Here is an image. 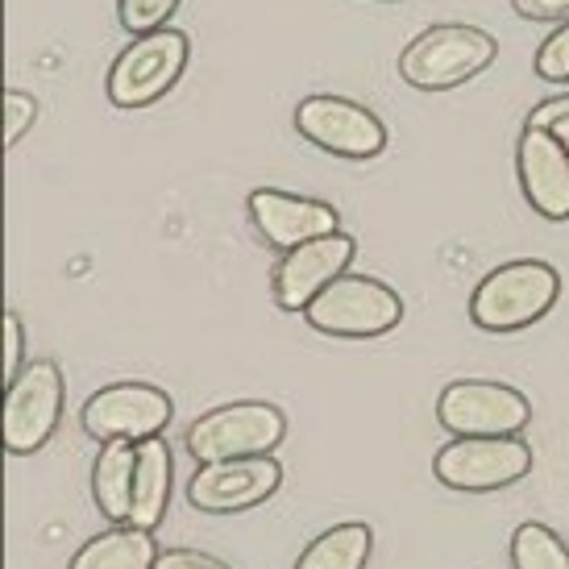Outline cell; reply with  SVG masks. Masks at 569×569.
<instances>
[{
    "label": "cell",
    "instance_id": "27",
    "mask_svg": "<svg viewBox=\"0 0 569 569\" xmlns=\"http://www.w3.org/2000/svg\"><path fill=\"white\" fill-rule=\"evenodd\" d=\"M387 4H396V0H387Z\"/></svg>",
    "mask_w": 569,
    "mask_h": 569
},
{
    "label": "cell",
    "instance_id": "11",
    "mask_svg": "<svg viewBox=\"0 0 569 569\" xmlns=\"http://www.w3.org/2000/svg\"><path fill=\"white\" fill-rule=\"evenodd\" d=\"M283 487V466L258 453V458H233V461H208L188 482V499L204 516H233L250 507L274 499Z\"/></svg>",
    "mask_w": 569,
    "mask_h": 569
},
{
    "label": "cell",
    "instance_id": "1",
    "mask_svg": "<svg viewBox=\"0 0 569 569\" xmlns=\"http://www.w3.org/2000/svg\"><path fill=\"white\" fill-rule=\"evenodd\" d=\"M561 300V274L540 258H516L490 270L470 296V320L482 332H523Z\"/></svg>",
    "mask_w": 569,
    "mask_h": 569
},
{
    "label": "cell",
    "instance_id": "8",
    "mask_svg": "<svg viewBox=\"0 0 569 569\" xmlns=\"http://www.w3.org/2000/svg\"><path fill=\"white\" fill-rule=\"evenodd\" d=\"M437 425L453 437H520L532 425V399L507 382L458 379L437 399Z\"/></svg>",
    "mask_w": 569,
    "mask_h": 569
},
{
    "label": "cell",
    "instance_id": "21",
    "mask_svg": "<svg viewBox=\"0 0 569 569\" xmlns=\"http://www.w3.org/2000/svg\"><path fill=\"white\" fill-rule=\"evenodd\" d=\"M537 76L549 83H569V21H561L537 50Z\"/></svg>",
    "mask_w": 569,
    "mask_h": 569
},
{
    "label": "cell",
    "instance_id": "7",
    "mask_svg": "<svg viewBox=\"0 0 569 569\" xmlns=\"http://www.w3.org/2000/svg\"><path fill=\"white\" fill-rule=\"evenodd\" d=\"M63 399L67 379L59 366L50 358L26 362V370L4 387V449L13 458L47 449L63 420Z\"/></svg>",
    "mask_w": 569,
    "mask_h": 569
},
{
    "label": "cell",
    "instance_id": "6",
    "mask_svg": "<svg viewBox=\"0 0 569 569\" xmlns=\"http://www.w3.org/2000/svg\"><path fill=\"white\" fill-rule=\"evenodd\" d=\"M432 475L461 495L507 490L532 475V445L523 437H453L432 461Z\"/></svg>",
    "mask_w": 569,
    "mask_h": 569
},
{
    "label": "cell",
    "instance_id": "3",
    "mask_svg": "<svg viewBox=\"0 0 569 569\" xmlns=\"http://www.w3.org/2000/svg\"><path fill=\"white\" fill-rule=\"evenodd\" d=\"M287 437V416L267 399H241L204 411L188 428V453L196 466L274 453Z\"/></svg>",
    "mask_w": 569,
    "mask_h": 569
},
{
    "label": "cell",
    "instance_id": "14",
    "mask_svg": "<svg viewBox=\"0 0 569 569\" xmlns=\"http://www.w3.org/2000/svg\"><path fill=\"white\" fill-rule=\"evenodd\" d=\"M516 174L532 212L545 221H569V150L549 129L523 126L516 142Z\"/></svg>",
    "mask_w": 569,
    "mask_h": 569
},
{
    "label": "cell",
    "instance_id": "9",
    "mask_svg": "<svg viewBox=\"0 0 569 569\" xmlns=\"http://www.w3.org/2000/svg\"><path fill=\"white\" fill-rule=\"evenodd\" d=\"M296 129L332 159L370 162L387 150V126L349 96H308L296 109Z\"/></svg>",
    "mask_w": 569,
    "mask_h": 569
},
{
    "label": "cell",
    "instance_id": "4",
    "mask_svg": "<svg viewBox=\"0 0 569 569\" xmlns=\"http://www.w3.org/2000/svg\"><path fill=\"white\" fill-rule=\"evenodd\" d=\"M188 59H191L188 33L171 30V26L142 33V38H133L112 59L104 92H109V100L117 109H150V104H159L162 96L179 83Z\"/></svg>",
    "mask_w": 569,
    "mask_h": 569
},
{
    "label": "cell",
    "instance_id": "13",
    "mask_svg": "<svg viewBox=\"0 0 569 569\" xmlns=\"http://www.w3.org/2000/svg\"><path fill=\"white\" fill-rule=\"evenodd\" d=\"M246 212H250L253 233L279 253L296 250V246H303V241L325 238V233H337V229H341V212H337L332 204L312 200V196H291V191H279V188L250 191Z\"/></svg>",
    "mask_w": 569,
    "mask_h": 569
},
{
    "label": "cell",
    "instance_id": "5",
    "mask_svg": "<svg viewBox=\"0 0 569 569\" xmlns=\"http://www.w3.org/2000/svg\"><path fill=\"white\" fill-rule=\"evenodd\" d=\"M303 320L325 337H382L403 320V300L391 283L370 274H341L303 308Z\"/></svg>",
    "mask_w": 569,
    "mask_h": 569
},
{
    "label": "cell",
    "instance_id": "2",
    "mask_svg": "<svg viewBox=\"0 0 569 569\" xmlns=\"http://www.w3.org/2000/svg\"><path fill=\"white\" fill-rule=\"evenodd\" d=\"M499 54V42L478 26H428L399 54V80L420 92H453L482 76Z\"/></svg>",
    "mask_w": 569,
    "mask_h": 569
},
{
    "label": "cell",
    "instance_id": "23",
    "mask_svg": "<svg viewBox=\"0 0 569 569\" xmlns=\"http://www.w3.org/2000/svg\"><path fill=\"white\" fill-rule=\"evenodd\" d=\"M528 126H540L549 129L557 142L569 150V92L566 96H549V100H540L537 109L528 112Z\"/></svg>",
    "mask_w": 569,
    "mask_h": 569
},
{
    "label": "cell",
    "instance_id": "25",
    "mask_svg": "<svg viewBox=\"0 0 569 569\" xmlns=\"http://www.w3.org/2000/svg\"><path fill=\"white\" fill-rule=\"evenodd\" d=\"M154 569H233V566H224L221 557L200 553V549H167V553H159Z\"/></svg>",
    "mask_w": 569,
    "mask_h": 569
},
{
    "label": "cell",
    "instance_id": "20",
    "mask_svg": "<svg viewBox=\"0 0 569 569\" xmlns=\"http://www.w3.org/2000/svg\"><path fill=\"white\" fill-rule=\"evenodd\" d=\"M179 4L183 0H117V17H121L126 33L142 38V33L167 30Z\"/></svg>",
    "mask_w": 569,
    "mask_h": 569
},
{
    "label": "cell",
    "instance_id": "26",
    "mask_svg": "<svg viewBox=\"0 0 569 569\" xmlns=\"http://www.w3.org/2000/svg\"><path fill=\"white\" fill-rule=\"evenodd\" d=\"M523 21H569V0H511Z\"/></svg>",
    "mask_w": 569,
    "mask_h": 569
},
{
    "label": "cell",
    "instance_id": "22",
    "mask_svg": "<svg viewBox=\"0 0 569 569\" xmlns=\"http://www.w3.org/2000/svg\"><path fill=\"white\" fill-rule=\"evenodd\" d=\"M38 121V100L30 92L4 96V146H17L26 138V129Z\"/></svg>",
    "mask_w": 569,
    "mask_h": 569
},
{
    "label": "cell",
    "instance_id": "17",
    "mask_svg": "<svg viewBox=\"0 0 569 569\" xmlns=\"http://www.w3.org/2000/svg\"><path fill=\"white\" fill-rule=\"evenodd\" d=\"M159 540L150 528H133V523H112L109 532H100L71 557L67 569H154L159 561Z\"/></svg>",
    "mask_w": 569,
    "mask_h": 569
},
{
    "label": "cell",
    "instance_id": "18",
    "mask_svg": "<svg viewBox=\"0 0 569 569\" xmlns=\"http://www.w3.org/2000/svg\"><path fill=\"white\" fill-rule=\"evenodd\" d=\"M375 553V528L370 523H332L320 532L300 557L296 569H366Z\"/></svg>",
    "mask_w": 569,
    "mask_h": 569
},
{
    "label": "cell",
    "instance_id": "24",
    "mask_svg": "<svg viewBox=\"0 0 569 569\" xmlns=\"http://www.w3.org/2000/svg\"><path fill=\"white\" fill-rule=\"evenodd\" d=\"M26 370V329H21V317H17L13 308L4 312V387L17 379Z\"/></svg>",
    "mask_w": 569,
    "mask_h": 569
},
{
    "label": "cell",
    "instance_id": "16",
    "mask_svg": "<svg viewBox=\"0 0 569 569\" xmlns=\"http://www.w3.org/2000/svg\"><path fill=\"white\" fill-rule=\"evenodd\" d=\"M138 441H104L92 461V503L109 523H129Z\"/></svg>",
    "mask_w": 569,
    "mask_h": 569
},
{
    "label": "cell",
    "instance_id": "15",
    "mask_svg": "<svg viewBox=\"0 0 569 569\" xmlns=\"http://www.w3.org/2000/svg\"><path fill=\"white\" fill-rule=\"evenodd\" d=\"M171 482H174V458L171 445L162 437L138 441V475H133V507L129 523L133 528H159L167 507H171Z\"/></svg>",
    "mask_w": 569,
    "mask_h": 569
},
{
    "label": "cell",
    "instance_id": "10",
    "mask_svg": "<svg viewBox=\"0 0 569 569\" xmlns=\"http://www.w3.org/2000/svg\"><path fill=\"white\" fill-rule=\"evenodd\" d=\"M174 403L154 382H112L100 387L80 411V425L92 441H150L171 425Z\"/></svg>",
    "mask_w": 569,
    "mask_h": 569
},
{
    "label": "cell",
    "instance_id": "12",
    "mask_svg": "<svg viewBox=\"0 0 569 569\" xmlns=\"http://www.w3.org/2000/svg\"><path fill=\"white\" fill-rule=\"evenodd\" d=\"M353 253H358V241L349 238V233H341V229L325 233V238L303 241V246L287 250L274 262V270H270V296H274V303L283 312H303L332 279L346 274Z\"/></svg>",
    "mask_w": 569,
    "mask_h": 569
},
{
    "label": "cell",
    "instance_id": "19",
    "mask_svg": "<svg viewBox=\"0 0 569 569\" xmlns=\"http://www.w3.org/2000/svg\"><path fill=\"white\" fill-rule=\"evenodd\" d=\"M511 569H569V545L549 523L528 520L511 532Z\"/></svg>",
    "mask_w": 569,
    "mask_h": 569
}]
</instances>
